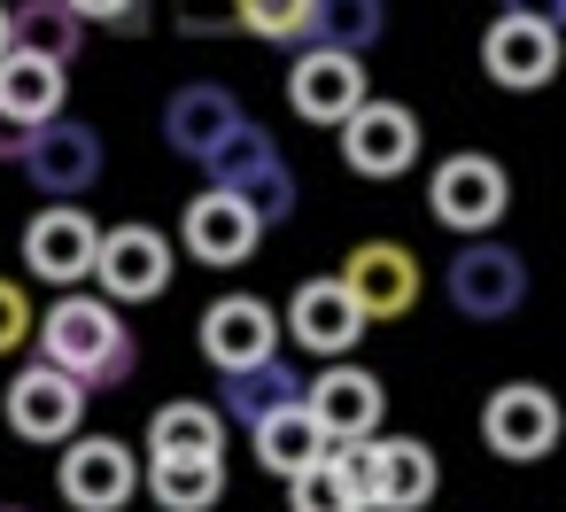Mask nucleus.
I'll use <instances>...</instances> for the list:
<instances>
[{
  "label": "nucleus",
  "instance_id": "nucleus-1",
  "mask_svg": "<svg viewBox=\"0 0 566 512\" xmlns=\"http://www.w3.org/2000/svg\"><path fill=\"white\" fill-rule=\"evenodd\" d=\"M32 342H40L48 365L78 373L86 388H117V380H133V365H140V349H133L117 303H109V295H78V288H63V303H48V311L32 318Z\"/></svg>",
  "mask_w": 566,
  "mask_h": 512
},
{
  "label": "nucleus",
  "instance_id": "nucleus-2",
  "mask_svg": "<svg viewBox=\"0 0 566 512\" xmlns=\"http://www.w3.org/2000/svg\"><path fill=\"white\" fill-rule=\"evenodd\" d=\"M202 171H210V187H226V195H241L249 210H256V226L272 233L287 210H295V171H287V156H280V140L264 133V125H233L210 156H202Z\"/></svg>",
  "mask_w": 566,
  "mask_h": 512
},
{
  "label": "nucleus",
  "instance_id": "nucleus-3",
  "mask_svg": "<svg viewBox=\"0 0 566 512\" xmlns=\"http://www.w3.org/2000/svg\"><path fill=\"white\" fill-rule=\"evenodd\" d=\"M17 171H24L40 195H55V202H78V195L102 179V133L55 109L48 125H24V140H17Z\"/></svg>",
  "mask_w": 566,
  "mask_h": 512
},
{
  "label": "nucleus",
  "instance_id": "nucleus-4",
  "mask_svg": "<svg viewBox=\"0 0 566 512\" xmlns=\"http://www.w3.org/2000/svg\"><path fill=\"white\" fill-rule=\"evenodd\" d=\"M442 288H450V303L465 311V318H512L520 303H527V257L520 249H504V241H489V233H465V249L442 264Z\"/></svg>",
  "mask_w": 566,
  "mask_h": 512
},
{
  "label": "nucleus",
  "instance_id": "nucleus-5",
  "mask_svg": "<svg viewBox=\"0 0 566 512\" xmlns=\"http://www.w3.org/2000/svg\"><path fill=\"white\" fill-rule=\"evenodd\" d=\"M86 404H94V388L78 380V373H63V365H24L17 380H9V396H0V411H9V427L24 435V442H71L78 427H86Z\"/></svg>",
  "mask_w": 566,
  "mask_h": 512
},
{
  "label": "nucleus",
  "instance_id": "nucleus-6",
  "mask_svg": "<svg viewBox=\"0 0 566 512\" xmlns=\"http://www.w3.org/2000/svg\"><path fill=\"white\" fill-rule=\"evenodd\" d=\"M342 164L357 171V179H403L411 164H419V117L403 109V102H357L342 125Z\"/></svg>",
  "mask_w": 566,
  "mask_h": 512
},
{
  "label": "nucleus",
  "instance_id": "nucleus-7",
  "mask_svg": "<svg viewBox=\"0 0 566 512\" xmlns=\"http://www.w3.org/2000/svg\"><path fill=\"white\" fill-rule=\"evenodd\" d=\"M427 210H434L450 233H489V226L512 210V179H504V164H489V156H442V171L427 179Z\"/></svg>",
  "mask_w": 566,
  "mask_h": 512
},
{
  "label": "nucleus",
  "instance_id": "nucleus-8",
  "mask_svg": "<svg viewBox=\"0 0 566 512\" xmlns=\"http://www.w3.org/2000/svg\"><path fill=\"white\" fill-rule=\"evenodd\" d=\"M86 280H102L109 303H156L171 288V241L156 226H109L94 241V272Z\"/></svg>",
  "mask_w": 566,
  "mask_h": 512
},
{
  "label": "nucleus",
  "instance_id": "nucleus-9",
  "mask_svg": "<svg viewBox=\"0 0 566 512\" xmlns=\"http://www.w3.org/2000/svg\"><path fill=\"white\" fill-rule=\"evenodd\" d=\"M365 326H373V318L349 303L342 272H334V280H303V288L287 295V318H280V334H287L303 357H318V365H326V357H349V349L365 342Z\"/></svg>",
  "mask_w": 566,
  "mask_h": 512
},
{
  "label": "nucleus",
  "instance_id": "nucleus-10",
  "mask_svg": "<svg viewBox=\"0 0 566 512\" xmlns=\"http://www.w3.org/2000/svg\"><path fill=\"white\" fill-rule=\"evenodd\" d=\"M357 102H365V55H342V48L303 40V55L287 63V109L303 125H342Z\"/></svg>",
  "mask_w": 566,
  "mask_h": 512
},
{
  "label": "nucleus",
  "instance_id": "nucleus-11",
  "mask_svg": "<svg viewBox=\"0 0 566 512\" xmlns=\"http://www.w3.org/2000/svg\"><path fill=\"white\" fill-rule=\"evenodd\" d=\"M303 411L318 419L326 442H349V435H373V427H380L388 388H380V373H365V365H349V357H326L318 380H303Z\"/></svg>",
  "mask_w": 566,
  "mask_h": 512
},
{
  "label": "nucleus",
  "instance_id": "nucleus-12",
  "mask_svg": "<svg viewBox=\"0 0 566 512\" xmlns=\"http://www.w3.org/2000/svg\"><path fill=\"white\" fill-rule=\"evenodd\" d=\"M55 489L71 497V512H125L140 489V466L117 435H71V458L55 466Z\"/></svg>",
  "mask_w": 566,
  "mask_h": 512
},
{
  "label": "nucleus",
  "instance_id": "nucleus-13",
  "mask_svg": "<svg viewBox=\"0 0 566 512\" xmlns=\"http://www.w3.org/2000/svg\"><path fill=\"white\" fill-rule=\"evenodd\" d=\"M179 241H187V257H195V264H218V272H233V264H249V257H256L264 226H256V210H249L241 195H226V187H202V195L187 202V218H179Z\"/></svg>",
  "mask_w": 566,
  "mask_h": 512
},
{
  "label": "nucleus",
  "instance_id": "nucleus-14",
  "mask_svg": "<svg viewBox=\"0 0 566 512\" xmlns=\"http://www.w3.org/2000/svg\"><path fill=\"white\" fill-rule=\"evenodd\" d=\"M481 442H489L496 458H512V466L543 458V450L558 442V404H551V388H535V380H504V388L481 404Z\"/></svg>",
  "mask_w": 566,
  "mask_h": 512
},
{
  "label": "nucleus",
  "instance_id": "nucleus-15",
  "mask_svg": "<svg viewBox=\"0 0 566 512\" xmlns=\"http://www.w3.org/2000/svg\"><path fill=\"white\" fill-rule=\"evenodd\" d=\"M94 241H102V226L78 202H55L24 226V272L48 280V288H78L94 272Z\"/></svg>",
  "mask_w": 566,
  "mask_h": 512
},
{
  "label": "nucleus",
  "instance_id": "nucleus-16",
  "mask_svg": "<svg viewBox=\"0 0 566 512\" xmlns=\"http://www.w3.org/2000/svg\"><path fill=\"white\" fill-rule=\"evenodd\" d=\"M342 288L365 318H403L419 303V257L403 241H357L342 264Z\"/></svg>",
  "mask_w": 566,
  "mask_h": 512
},
{
  "label": "nucleus",
  "instance_id": "nucleus-17",
  "mask_svg": "<svg viewBox=\"0 0 566 512\" xmlns=\"http://www.w3.org/2000/svg\"><path fill=\"white\" fill-rule=\"evenodd\" d=\"M481 71H489L504 94L551 86V71H558V32H551V24H527V17H496V24L481 32Z\"/></svg>",
  "mask_w": 566,
  "mask_h": 512
},
{
  "label": "nucleus",
  "instance_id": "nucleus-18",
  "mask_svg": "<svg viewBox=\"0 0 566 512\" xmlns=\"http://www.w3.org/2000/svg\"><path fill=\"white\" fill-rule=\"evenodd\" d=\"M233 125H241V102H233V86H218V79H187V86H171V102H164V148L187 156V164H202Z\"/></svg>",
  "mask_w": 566,
  "mask_h": 512
},
{
  "label": "nucleus",
  "instance_id": "nucleus-19",
  "mask_svg": "<svg viewBox=\"0 0 566 512\" xmlns=\"http://www.w3.org/2000/svg\"><path fill=\"white\" fill-rule=\"evenodd\" d=\"M272 349H280L272 303H256V295H218V303L202 311V357H210L218 373L256 365V357H272Z\"/></svg>",
  "mask_w": 566,
  "mask_h": 512
},
{
  "label": "nucleus",
  "instance_id": "nucleus-20",
  "mask_svg": "<svg viewBox=\"0 0 566 512\" xmlns=\"http://www.w3.org/2000/svg\"><path fill=\"white\" fill-rule=\"evenodd\" d=\"M427 497H434V450L419 435L373 427V512H427Z\"/></svg>",
  "mask_w": 566,
  "mask_h": 512
},
{
  "label": "nucleus",
  "instance_id": "nucleus-21",
  "mask_svg": "<svg viewBox=\"0 0 566 512\" xmlns=\"http://www.w3.org/2000/svg\"><path fill=\"white\" fill-rule=\"evenodd\" d=\"M55 109H63V63L32 48H0V125L24 133V125H48Z\"/></svg>",
  "mask_w": 566,
  "mask_h": 512
},
{
  "label": "nucleus",
  "instance_id": "nucleus-22",
  "mask_svg": "<svg viewBox=\"0 0 566 512\" xmlns=\"http://www.w3.org/2000/svg\"><path fill=\"white\" fill-rule=\"evenodd\" d=\"M303 396V373L272 349V357H256V365H233V373H218V411H226V427H256L264 411H280V404H295Z\"/></svg>",
  "mask_w": 566,
  "mask_h": 512
},
{
  "label": "nucleus",
  "instance_id": "nucleus-23",
  "mask_svg": "<svg viewBox=\"0 0 566 512\" xmlns=\"http://www.w3.org/2000/svg\"><path fill=\"white\" fill-rule=\"evenodd\" d=\"M148 458H226V411L187 396L148 419Z\"/></svg>",
  "mask_w": 566,
  "mask_h": 512
},
{
  "label": "nucleus",
  "instance_id": "nucleus-24",
  "mask_svg": "<svg viewBox=\"0 0 566 512\" xmlns=\"http://www.w3.org/2000/svg\"><path fill=\"white\" fill-rule=\"evenodd\" d=\"M140 489L164 504V512H210L226 497V458H148Z\"/></svg>",
  "mask_w": 566,
  "mask_h": 512
},
{
  "label": "nucleus",
  "instance_id": "nucleus-25",
  "mask_svg": "<svg viewBox=\"0 0 566 512\" xmlns=\"http://www.w3.org/2000/svg\"><path fill=\"white\" fill-rule=\"evenodd\" d=\"M9 48H32V55L71 71L78 48H86V17L63 9V0H24V9H9Z\"/></svg>",
  "mask_w": 566,
  "mask_h": 512
},
{
  "label": "nucleus",
  "instance_id": "nucleus-26",
  "mask_svg": "<svg viewBox=\"0 0 566 512\" xmlns=\"http://www.w3.org/2000/svg\"><path fill=\"white\" fill-rule=\"evenodd\" d=\"M380 32H388V9H380V0H311V17H303V40L342 48V55L380 48Z\"/></svg>",
  "mask_w": 566,
  "mask_h": 512
},
{
  "label": "nucleus",
  "instance_id": "nucleus-27",
  "mask_svg": "<svg viewBox=\"0 0 566 512\" xmlns=\"http://www.w3.org/2000/svg\"><path fill=\"white\" fill-rule=\"evenodd\" d=\"M249 442H256V458H264L272 473H295V466H311V458L326 450V435H318V419L303 411V396L280 404V411H264V419L249 427Z\"/></svg>",
  "mask_w": 566,
  "mask_h": 512
},
{
  "label": "nucleus",
  "instance_id": "nucleus-28",
  "mask_svg": "<svg viewBox=\"0 0 566 512\" xmlns=\"http://www.w3.org/2000/svg\"><path fill=\"white\" fill-rule=\"evenodd\" d=\"M280 481H287V512H365V504H357V489L342 481V466H334L326 450H318L311 466L280 473Z\"/></svg>",
  "mask_w": 566,
  "mask_h": 512
},
{
  "label": "nucleus",
  "instance_id": "nucleus-29",
  "mask_svg": "<svg viewBox=\"0 0 566 512\" xmlns=\"http://www.w3.org/2000/svg\"><path fill=\"white\" fill-rule=\"evenodd\" d=\"M226 17H233V32H249V40H295L303 48V17H311V0H226Z\"/></svg>",
  "mask_w": 566,
  "mask_h": 512
},
{
  "label": "nucleus",
  "instance_id": "nucleus-30",
  "mask_svg": "<svg viewBox=\"0 0 566 512\" xmlns=\"http://www.w3.org/2000/svg\"><path fill=\"white\" fill-rule=\"evenodd\" d=\"M86 24H109V32H148V0H63Z\"/></svg>",
  "mask_w": 566,
  "mask_h": 512
},
{
  "label": "nucleus",
  "instance_id": "nucleus-31",
  "mask_svg": "<svg viewBox=\"0 0 566 512\" xmlns=\"http://www.w3.org/2000/svg\"><path fill=\"white\" fill-rule=\"evenodd\" d=\"M24 342H32V295L17 280H0V357L24 349Z\"/></svg>",
  "mask_w": 566,
  "mask_h": 512
},
{
  "label": "nucleus",
  "instance_id": "nucleus-32",
  "mask_svg": "<svg viewBox=\"0 0 566 512\" xmlns=\"http://www.w3.org/2000/svg\"><path fill=\"white\" fill-rule=\"evenodd\" d=\"M179 32H187V40H218V32H233L226 0H179Z\"/></svg>",
  "mask_w": 566,
  "mask_h": 512
},
{
  "label": "nucleus",
  "instance_id": "nucleus-33",
  "mask_svg": "<svg viewBox=\"0 0 566 512\" xmlns=\"http://www.w3.org/2000/svg\"><path fill=\"white\" fill-rule=\"evenodd\" d=\"M504 17H527V24H566V0H504Z\"/></svg>",
  "mask_w": 566,
  "mask_h": 512
},
{
  "label": "nucleus",
  "instance_id": "nucleus-34",
  "mask_svg": "<svg viewBox=\"0 0 566 512\" xmlns=\"http://www.w3.org/2000/svg\"><path fill=\"white\" fill-rule=\"evenodd\" d=\"M0 48H9V9H0Z\"/></svg>",
  "mask_w": 566,
  "mask_h": 512
},
{
  "label": "nucleus",
  "instance_id": "nucleus-35",
  "mask_svg": "<svg viewBox=\"0 0 566 512\" xmlns=\"http://www.w3.org/2000/svg\"><path fill=\"white\" fill-rule=\"evenodd\" d=\"M0 512H32V504H0Z\"/></svg>",
  "mask_w": 566,
  "mask_h": 512
}]
</instances>
